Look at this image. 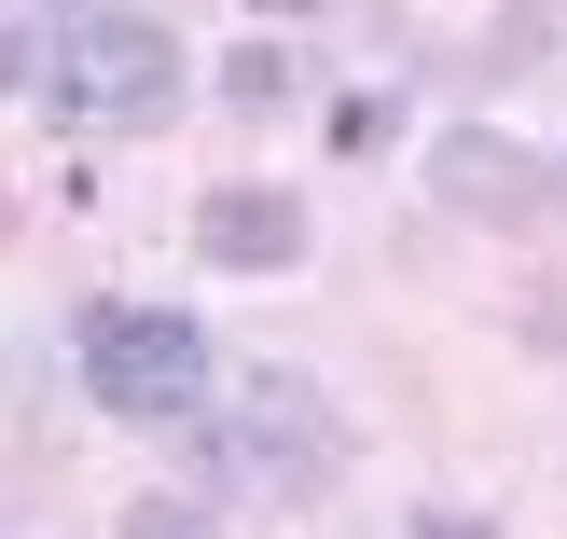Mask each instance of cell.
Listing matches in <instances>:
<instances>
[{"label": "cell", "instance_id": "cell-1", "mask_svg": "<svg viewBox=\"0 0 567 539\" xmlns=\"http://www.w3.org/2000/svg\"><path fill=\"white\" fill-rule=\"evenodd\" d=\"M347 415H332L319 374H291V360H236V374L208 387V429H194V457H208L221 498H264V512H305V498L347 470Z\"/></svg>", "mask_w": 567, "mask_h": 539}, {"label": "cell", "instance_id": "cell-2", "mask_svg": "<svg viewBox=\"0 0 567 539\" xmlns=\"http://www.w3.org/2000/svg\"><path fill=\"white\" fill-rule=\"evenodd\" d=\"M28 83H42L70 125H166L181 111V42L125 0H55L28 28Z\"/></svg>", "mask_w": 567, "mask_h": 539}, {"label": "cell", "instance_id": "cell-3", "mask_svg": "<svg viewBox=\"0 0 567 539\" xmlns=\"http://www.w3.org/2000/svg\"><path fill=\"white\" fill-rule=\"evenodd\" d=\"M83 402L125 415V429H194L208 415V332L181 319V304H83Z\"/></svg>", "mask_w": 567, "mask_h": 539}, {"label": "cell", "instance_id": "cell-4", "mask_svg": "<svg viewBox=\"0 0 567 539\" xmlns=\"http://www.w3.org/2000/svg\"><path fill=\"white\" fill-rule=\"evenodd\" d=\"M430 194H443L457 221H554V208H567L554 153H526V138H498V125H443V138H430Z\"/></svg>", "mask_w": 567, "mask_h": 539}, {"label": "cell", "instance_id": "cell-5", "mask_svg": "<svg viewBox=\"0 0 567 539\" xmlns=\"http://www.w3.org/2000/svg\"><path fill=\"white\" fill-rule=\"evenodd\" d=\"M194 249L236 263V277H277V263H305V208H291V194H264V180H221L208 208H194Z\"/></svg>", "mask_w": 567, "mask_h": 539}, {"label": "cell", "instance_id": "cell-6", "mask_svg": "<svg viewBox=\"0 0 567 539\" xmlns=\"http://www.w3.org/2000/svg\"><path fill=\"white\" fill-rule=\"evenodd\" d=\"M221 97H236V111H291V55H264V42H249L236 70H221Z\"/></svg>", "mask_w": 567, "mask_h": 539}, {"label": "cell", "instance_id": "cell-7", "mask_svg": "<svg viewBox=\"0 0 567 539\" xmlns=\"http://www.w3.org/2000/svg\"><path fill=\"white\" fill-rule=\"evenodd\" d=\"M125 539H221L194 498H125Z\"/></svg>", "mask_w": 567, "mask_h": 539}, {"label": "cell", "instance_id": "cell-8", "mask_svg": "<svg viewBox=\"0 0 567 539\" xmlns=\"http://www.w3.org/2000/svg\"><path fill=\"white\" fill-rule=\"evenodd\" d=\"M415 539H498V526H471V512H415Z\"/></svg>", "mask_w": 567, "mask_h": 539}, {"label": "cell", "instance_id": "cell-9", "mask_svg": "<svg viewBox=\"0 0 567 539\" xmlns=\"http://www.w3.org/2000/svg\"><path fill=\"white\" fill-rule=\"evenodd\" d=\"M14 70H28V28H0V83H14Z\"/></svg>", "mask_w": 567, "mask_h": 539}, {"label": "cell", "instance_id": "cell-10", "mask_svg": "<svg viewBox=\"0 0 567 539\" xmlns=\"http://www.w3.org/2000/svg\"><path fill=\"white\" fill-rule=\"evenodd\" d=\"M264 14H332V0H264Z\"/></svg>", "mask_w": 567, "mask_h": 539}]
</instances>
